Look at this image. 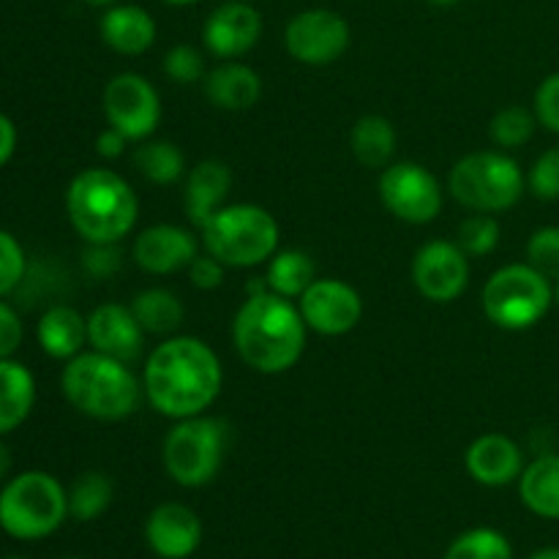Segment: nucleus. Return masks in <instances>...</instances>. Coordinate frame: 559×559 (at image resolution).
Masks as SVG:
<instances>
[{"instance_id": "nucleus-1", "label": "nucleus", "mask_w": 559, "mask_h": 559, "mask_svg": "<svg viewBox=\"0 0 559 559\" xmlns=\"http://www.w3.org/2000/svg\"><path fill=\"white\" fill-rule=\"evenodd\" d=\"M224 369L211 344L194 336H173L145 360L142 391L158 415L173 420L205 415L222 393Z\"/></svg>"}, {"instance_id": "nucleus-2", "label": "nucleus", "mask_w": 559, "mask_h": 559, "mask_svg": "<svg viewBox=\"0 0 559 559\" xmlns=\"http://www.w3.org/2000/svg\"><path fill=\"white\" fill-rule=\"evenodd\" d=\"M306 333L309 325L298 306L271 289L249 295L233 317L235 353L260 374L295 369L306 353Z\"/></svg>"}, {"instance_id": "nucleus-3", "label": "nucleus", "mask_w": 559, "mask_h": 559, "mask_svg": "<svg viewBox=\"0 0 559 559\" xmlns=\"http://www.w3.org/2000/svg\"><path fill=\"white\" fill-rule=\"evenodd\" d=\"M66 213L85 243L115 246L134 229L140 202L129 180L104 167L82 169L66 189Z\"/></svg>"}, {"instance_id": "nucleus-4", "label": "nucleus", "mask_w": 559, "mask_h": 559, "mask_svg": "<svg viewBox=\"0 0 559 559\" xmlns=\"http://www.w3.org/2000/svg\"><path fill=\"white\" fill-rule=\"evenodd\" d=\"M60 391L76 413L93 420H104V424H115V420H126L129 415H134L142 399V385L129 364L96 353V349L66 360V369L60 374Z\"/></svg>"}, {"instance_id": "nucleus-5", "label": "nucleus", "mask_w": 559, "mask_h": 559, "mask_svg": "<svg viewBox=\"0 0 559 559\" xmlns=\"http://www.w3.org/2000/svg\"><path fill=\"white\" fill-rule=\"evenodd\" d=\"M202 246L227 267H257L278 251L282 229L271 211L254 202L224 205L200 227Z\"/></svg>"}, {"instance_id": "nucleus-6", "label": "nucleus", "mask_w": 559, "mask_h": 559, "mask_svg": "<svg viewBox=\"0 0 559 559\" xmlns=\"http://www.w3.org/2000/svg\"><path fill=\"white\" fill-rule=\"evenodd\" d=\"M522 167L506 151H478L459 158L448 175V191L459 205L475 213L511 211L524 194Z\"/></svg>"}, {"instance_id": "nucleus-7", "label": "nucleus", "mask_w": 559, "mask_h": 559, "mask_svg": "<svg viewBox=\"0 0 559 559\" xmlns=\"http://www.w3.org/2000/svg\"><path fill=\"white\" fill-rule=\"evenodd\" d=\"M69 516V491L58 478L31 469L0 491V527L16 540H41Z\"/></svg>"}, {"instance_id": "nucleus-8", "label": "nucleus", "mask_w": 559, "mask_h": 559, "mask_svg": "<svg viewBox=\"0 0 559 559\" xmlns=\"http://www.w3.org/2000/svg\"><path fill=\"white\" fill-rule=\"evenodd\" d=\"M484 314L502 331H530L549 314L555 287L530 262L500 267L484 284Z\"/></svg>"}, {"instance_id": "nucleus-9", "label": "nucleus", "mask_w": 559, "mask_h": 559, "mask_svg": "<svg viewBox=\"0 0 559 559\" xmlns=\"http://www.w3.org/2000/svg\"><path fill=\"white\" fill-rule=\"evenodd\" d=\"M227 451V426L218 418L194 415L175 420L162 445V462L169 478L183 489H200L218 475Z\"/></svg>"}, {"instance_id": "nucleus-10", "label": "nucleus", "mask_w": 559, "mask_h": 559, "mask_svg": "<svg viewBox=\"0 0 559 559\" xmlns=\"http://www.w3.org/2000/svg\"><path fill=\"white\" fill-rule=\"evenodd\" d=\"M377 189L385 211L393 213L399 222L429 224L442 213V186L424 164H388Z\"/></svg>"}, {"instance_id": "nucleus-11", "label": "nucleus", "mask_w": 559, "mask_h": 559, "mask_svg": "<svg viewBox=\"0 0 559 559\" xmlns=\"http://www.w3.org/2000/svg\"><path fill=\"white\" fill-rule=\"evenodd\" d=\"M104 115L129 142H145L162 123L158 91L136 71L115 74L104 87Z\"/></svg>"}, {"instance_id": "nucleus-12", "label": "nucleus", "mask_w": 559, "mask_h": 559, "mask_svg": "<svg viewBox=\"0 0 559 559\" xmlns=\"http://www.w3.org/2000/svg\"><path fill=\"white\" fill-rule=\"evenodd\" d=\"M347 20L331 9H306L287 22L284 47L304 66H331L349 49Z\"/></svg>"}, {"instance_id": "nucleus-13", "label": "nucleus", "mask_w": 559, "mask_h": 559, "mask_svg": "<svg viewBox=\"0 0 559 559\" xmlns=\"http://www.w3.org/2000/svg\"><path fill=\"white\" fill-rule=\"evenodd\" d=\"M413 284L431 304H453L469 284V257L451 240H429L413 257Z\"/></svg>"}, {"instance_id": "nucleus-14", "label": "nucleus", "mask_w": 559, "mask_h": 559, "mask_svg": "<svg viewBox=\"0 0 559 559\" xmlns=\"http://www.w3.org/2000/svg\"><path fill=\"white\" fill-rule=\"evenodd\" d=\"M298 309L309 331L320 336H344L358 328L364 300L358 289L342 278H314V284L298 298Z\"/></svg>"}, {"instance_id": "nucleus-15", "label": "nucleus", "mask_w": 559, "mask_h": 559, "mask_svg": "<svg viewBox=\"0 0 559 559\" xmlns=\"http://www.w3.org/2000/svg\"><path fill=\"white\" fill-rule=\"evenodd\" d=\"M262 36V16L243 0H229L211 11L202 27L205 49L218 60H235L251 52Z\"/></svg>"}, {"instance_id": "nucleus-16", "label": "nucleus", "mask_w": 559, "mask_h": 559, "mask_svg": "<svg viewBox=\"0 0 559 559\" xmlns=\"http://www.w3.org/2000/svg\"><path fill=\"white\" fill-rule=\"evenodd\" d=\"M131 257L136 265L153 276L186 271L197 257V238L191 229L178 224H153L134 238Z\"/></svg>"}, {"instance_id": "nucleus-17", "label": "nucleus", "mask_w": 559, "mask_h": 559, "mask_svg": "<svg viewBox=\"0 0 559 559\" xmlns=\"http://www.w3.org/2000/svg\"><path fill=\"white\" fill-rule=\"evenodd\" d=\"M145 540L156 557L189 559L202 544V522L183 502H164L147 516Z\"/></svg>"}, {"instance_id": "nucleus-18", "label": "nucleus", "mask_w": 559, "mask_h": 559, "mask_svg": "<svg viewBox=\"0 0 559 559\" xmlns=\"http://www.w3.org/2000/svg\"><path fill=\"white\" fill-rule=\"evenodd\" d=\"M142 342H145V331L136 322L131 306L102 304L87 317V344L96 353L134 364L142 353Z\"/></svg>"}, {"instance_id": "nucleus-19", "label": "nucleus", "mask_w": 559, "mask_h": 559, "mask_svg": "<svg viewBox=\"0 0 559 559\" xmlns=\"http://www.w3.org/2000/svg\"><path fill=\"white\" fill-rule=\"evenodd\" d=\"M464 467H467L469 478L480 486H508L513 480L522 478L524 473V453L511 437L506 435H491L478 437L473 445L467 448V456H464Z\"/></svg>"}, {"instance_id": "nucleus-20", "label": "nucleus", "mask_w": 559, "mask_h": 559, "mask_svg": "<svg viewBox=\"0 0 559 559\" xmlns=\"http://www.w3.org/2000/svg\"><path fill=\"white\" fill-rule=\"evenodd\" d=\"M205 98L224 112H246L262 98V80L251 66L224 60L202 80Z\"/></svg>"}, {"instance_id": "nucleus-21", "label": "nucleus", "mask_w": 559, "mask_h": 559, "mask_svg": "<svg viewBox=\"0 0 559 559\" xmlns=\"http://www.w3.org/2000/svg\"><path fill=\"white\" fill-rule=\"evenodd\" d=\"M229 189H233V169L218 158H205L197 164L186 178L183 207L186 218L194 227H202L218 207H224Z\"/></svg>"}, {"instance_id": "nucleus-22", "label": "nucleus", "mask_w": 559, "mask_h": 559, "mask_svg": "<svg viewBox=\"0 0 559 559\" xmlns=\"http://www.w3.org/2000/svg\"><path fill=\"white\" fill-rule=\"evenodd\" d=\"M102 41L118 55H142L156 41V20L142 5L120 3L98 22Z\"/></svg>"}, {"instance_id": "nucleus-23", "label": "nucleus", "mask_w": 559, "mask_h": 559, "mask_svg": "<svg viewBox=\"0 0 559 559\" xmlns=\"http://www.w3.org/2000/svg\"><path fill=\"white\" fill-rule=\"evenodd\" d=\"M36 338L44 353L55 360H71L87 342V320L71 306H49L36 325Z\"/></svg>"}, {"instance_id": "nucleus-24", "label": "nucleus", "mask_w": 559, "mask_h": 559, "mask_svg": "<svg viewBox=\"0 0 559 559\" xmlns=\"http://www.w3.org/2000/svg\"><path fill=\"white\" fill-rule=\"evenodd\" d=\"M519 497L535 516L559 522V453H544L524 467Z\"/></svg>"}, {"instance_id": "nucleus-25", "label": "nucleus", "mask_w": 559, "mask_h": 559, "mask_svg": "<svg viewBox=\"0 0 559 559\" xmlns=\"http://www.w3.org/2000/svg\"><path fill=\"white\" fill-rule=\"evenodd\" d=\"M36 404V380L16 360H0V437L20 429Z\"/></svg>"}, {"instance_id": "nucleus-26", "label": "nucleus", "mask_w": 559, "mask_h": 559, "mask_svg": "<svg viewBox=\"0 0 559 559\" xmlns=\"http://www.w3.org/2000/svg\"><path fill=\"white\" fill-rule=\"evenodd\" d=\"M396 129L382 115H364L355 120L353 131H349L353 156L369 169H385L396 153Z\"/></svg>"}, {"instance_id": "nucleus-27", "label": "nucleus", "mask_w": 559, "mask_h": 559, "mask_svg": "<svg viewBox=\"0 0 559 559\" xmlns=\"http://www.w3.org/2000/svg\"><path fill=\"white\" fill-rule=\"evenodd\" d=\"M317 265L306 251L300 249H278L276 254L267 260L265 284L271 293L282 295V298L298 300L306 289L314 284Z\"/></svg>"}, {"instance_id": "nucleus-28", "label": "nucleus", "mask_w": 559, "mask_h": 559, "mask_svg": "<svg viewBox=\"0 0 559 559\" xmlns=\"http://www.w3.org/2000/svg\"><path fill=\"white\" fill-rule=\"evenodd\" d=\"M131 311H134L136 322L145 333H156V336H167L183 325L186 309L175 293L164 287L142 289L131 300Z\"/></svg>"}, {"instance_id": "nucleus-29", "label": "nucleus", "mask_w": 559, "mask_h": 559, "mask_svg": "<svg viewBox=\"0 0 559 559\" xmlns=\"http://www.w3.org/2000/svg\"><path fill=\"white\" fill-rule=\"evenodd\" d=\"M134 167L145 180L156 186H173L175 180L183 178L186 156L175 142L151 140L142 142L134 151Z\"/></svg>"}, {"instance_id": "nucleus-30", "label": "nucleus", "mask_w": 559, "mask_h": 559, "mask_svg": "<svg viewBox=\"0 0 559 559\" xmlns=\"http://www.w3.org/2000/svg\"><path fill=\"white\" fill-rule=\"evenodd\" d=\"M112 506V480L104 473H82L69 489V516L76 522H93L104 516L107 508Z\"/></svg>"}, {"instance_id": "nucleus-31", "label": "nucleus", "mask_w": 559, "mask_h": 559, "mask_svg": "<svg viewBox=\"0 0 559 559\" xmlns=\"http://www.w3.org/2000/svg\"><path fill=\"white\" fill-rule=\"evenodd\" d=\"M445 559H513V549L506 535L497 530L475 527L448 546Z\"/></svg>"}, {"instance_id": "nucleus-32", "label": "nucleus", "mask_w": 559, "mask_h": 559, "mask_svg": "<svg viewBox=\"0 0 559 559\" xmlns=\"http://www.w3.org/2000/svg\"><path fill=\"white\" fill-rule=\"evenodd\" d=\"M535 126H538L535 112L524 107H506L491 118L489 136L500 151H516L533 140Z\"/></svg>"}, {"instance_id": "nucleus-33", "label": "nucleus", "mask_w": 559, "mask_h": 559, "mask_svg": "<svg viewBox=\"0 0 559 559\" xmlns=\"http://www.w3.org/2000/svg\"><path fill=\"white\" fill-rule=\"evenodd\" d=\"M500 222L491 213H473L459 227V249L467 257H489L500 246Z\"/></svg>"}, {"instance_id": "nucleus-34", "label": "nucleus", "mask_w": 559, "mask_h": 559, "mask_svg": "<svg viewBox=\"0 0 559 559\" xmlns=\"http://www.w3.org/2000/svg\"><path fill=\"white\" fill-rule=\"evenodd\" d=\"M162 71L175 85H194V82L205 80L207 74L205 58L191 44H178V47L169 49L162 60Z\"/></svg>"}, {"instance_id": "nucleus-35", "label": "nucleus", "mask_w": 559, "mask_h": 559, "mask_svg": "<svg viewBox=\"0 0 559 559\" xmlns=\"http://www.w3.org/2000/svg\"><path fill=\"white\" fill-rule=\"evenodd\" d=\"M527 262L549 282H559V227L535 229L527 240Z\"/></svg>"}, {"instance_id": "nucleus-36", "label": "nucleus", "mask_w": 559, "mask_h": 559, "mask_svg": "<svg viewBox=\"0 0 559 559\" xmlns=\"http://www.w3.org/2000/svg\"><path fill=\"white\" fill-rule=\"evenodd\" d=\"M527 186L538 200H559V147H549L535 158L533 169L527 175Z\"/></svg>"}, {"instance_id": "nucleus-37", "label": "nucleus", "mask_w": 559, "mask_h": 559, "mask_svg": "<svg viewBox=\"0 0 559 559\" xmlns=\"http://www.w3.org/2000/svg\"><path fill=\"white\" fill-rule=\"evenodd\" d=\"M25 249L11 233L0 229V298L16 289V284L25 276Z\"/></svg>"}, {"instance_id": "nucleus-38", "label": "nucleus", "mask_w": 559, "mask_h": 559, "mask_svg": "<svg viewBox=\"0 0 559 559\" xmlns=\"http://www.w3.org/2000/svg\"><path fill=\"white\" fill-rule=\"evenodd\" d=\"M533 112L540 126H546V129L559 134V71L546 76L538 85L533 98Z\"/></svg>"}, {"instance_id": "nucleus-39", "label": "nucleus", "mask_w": 559, "mask_h": 559, "mask_svg": "<svg viewBox=\"0 0 559 559\" xmlns=\"http://www.w3.org/2000/svg\"><path fill=\"white\" fill-rule=\"evenodd\" d=\"M186 271H189V278H191V284H194L197 289H216V287H222L224 284V273H227V265H222V262L216 260V257H211L205 251V254H197L194 257V262H191L189 267H186Z\"/></svg>"}, {"instance_id": "nucleus-40", "label": "nucleus", "mask_w": 559, "mask_h": 559, "mask_svg": "<svg viewBox=\"0 0 559 559\" xmlns=\"http://www.w3.org/2000/svg\"><path fill=\"white\" fill-rule=\"evenodd\" d=\"M22 320L9 304H0V360L11 358L22 344Z\"/></svg>"}, {"instance_id": "nucleus-41", "label": "nucleus", "mask_w": 559, "mask_h": 559, "mask_svg": "<svg viewBox=\"0 0 559 559\" xmlns=\"http://www.w3.org/2000/svg\"><path fill=\"white\" fill-rule=\"evenodd\" d=\"M126 145H129V140H126L118 129H112V126H107V129L96 136V153L102 158L123 156Z\"/></svg>"}, {"instance_id": "nucleus-42", "label": "nucleus", "mask_w": 559, "mask_h": 559, "mask_svg": "<svg viewBox=\"0 0 559 559\" xmlns=\"http://www.w3.org/2000/svg\"><path fill=\"white\" fill-rule=\"evenodd\" d=\"M16 151V126L9 115L0 112V167L14 156Z\"/></svg>"}, {"instance_id": "nucleus-43", "label": "nucleus", "mask_w": 559, "mask_h": 559, "mask_svg": "<svg viewBox=\"0 0 559 559\" xmlns=\"http://www.w3.org/2000/svg\"><path fill=\"white\" fill-rule=\"evenodd\" d=\"M9 469H11V453H9V448H5V442L0 440V480L9 475Z\"/></svg>"}, {"instance_id": "nucleus-44", "label": "nucleus", "mask_w": 559, "mask_h": 559, "mask_svg": "<svg viewBox=\"0 0 559 559\" xmlns=\"http://www.w3.org/2000/svg\"><path fill=\"white\" fill-rule=\"evenodd\" d=\"M530 559H559V549H540Z\"/></svg>"}, {"instance_id": "nucleus-45", "label": "nucleus", "mask_w": 559, "mask_h": 559, "mask_svg": "<svg viewBox=\"0 0 559 559\" xmlns=\"http://www.w3.org/2000/svg\"><path fill=\"white\" fill-rule=\"evenodd\" d=\"M162 3H169V5H194V3H202V0H162Z\"/></svg>"}, {"instance_id": "nucleus-46", "label": "nucleus", "mask_w": 559, "mask_h": 559, "mask_svg": "<svg viewBox=\"0 0 559 559\" xmlns=\"http://www.w3.org/2000/svg\"><path fill=\"white\" fill-rule=\"evenodd\" d=\"M429 3H435V5H456L459 0H429Z\"/></svg>"}, {"instance_id": "nucleus-47", "label": "nucleus", "mask_w": 559, "mask_h": 559, "mask_svg": "<svg viewBox=\"0 0 559 559\" xmlns=\"http://www.w3.org/2000/svg\"><path fill=\"white\" fill-rule=\"evenodd\" d=\"M87 3H93V5H112V3H118V0H87Z\"/></svg>"}, {"instance_id": "nucleus-48", "label": "nucleus", "mask_w": 559, "mask_h": 559, "mask_svg": "<svg viewBox=\"0 0 559 559\" xmlns=\"http://www.w3.org/2000/svg\"><path fill=\"white\" fill-rule=\"evenodd\" d=\"M555 304H559V282H557V287H555Z\"/></svg>"}, {"instance_id": "nucleus-49", "label": "nucleus", "mask_w": 559, "mask_h": 559, "mask_svg": "<svg viewBox=\"0 0 559 559\" xmlns=\"http://www.w3.org/2000/svg\"><path fill=\"white\" fill-rule=\"evenodd\" d=\"M9 559H20V557H9Z\"/></svg>"}, {"instance_id": "nucleus-50", "label": "nucleus", "mask_w": 559, "mask_h": 559, "mask_svg": "<svg viewBox=\"0 0 559 559\" xmlns=\"http://www.w3.org/2000/svg\"><path fill=\"white\" fill-rule=\"evenodd\" d=\"M69 559H74V557H69Z\"/></svg>"}]
</instances>
